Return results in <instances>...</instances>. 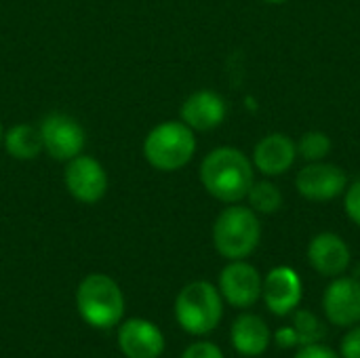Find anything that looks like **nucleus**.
Segmentation results:
<instances>
[{"label": "nucleus", "mask_w": 360, "mask_h": 358, "mask_svg": "<svg viewBox=\"0 0 360 358\" xmlns=\"http://www.w3.org/2000/svg\"><path fill=\"white\" fill-rule=\"evenodd\" d=\"M266 2H272V4H281V2H287V0H266Z\"/></svg>", "instance_id": "a878e982"}, {"label": "nucleus", "mask_w": 360, "mask_h": 358, "mask_svg": "<svg viewBox=\"0 0 360 358\" xmlns=\"http://www.w3.org/2000/svg\"><path fill=\"white\" fill-rule=\"evenodd\" d=\"M205 190L221 203H238L253 186V162L236 148H217L200 165Z\"/></svg>", "instance_id": "f257e3e1"}, {"label": "nucleus", "mask_w": 360, "mask_h": 358, "mask_svg": "<svg viewBox=\"0 0 360 358\" xmlns=\"http://www.w3.org/2000/svg\"><path fill=\"white\" fill-rule=\"evenodd\" d=\"M346 213L356 226H360V179H356L346 192Z\"/></svg>", "instance_id": "5701e85b"}, {"label": "nucleus", "mask_w": 360, "mask_h": 358, "mask_svg": "<svg viewBox=\"0 0 360 358\" xmlns=\"http://www.w3.org/2000/svg\"><path fill=\"white\" fill-rule=\"evenodd\" d=\"M340 357L342 358H360V323L350 327L346 335L340 342Z\"/></svg>", "instance_id": "412c9836"}, {"label": "nucleus", "mask_w": 360, "mask_h": 358, "mask_svg": "<svg viewBox=\"0 0 360 358\" xmlns=\"http://www.w3.org/2000/svg\"><path fill=\"white\" fill-rule=\"evenodd\" d=\"M293 358H342L340 352L331 350L329 346L321 344H310V346H300V350L295 352Z\"/></svg>", "instance_id": "b1692460"}, {"label": "nucleus", "mask_w": 360, "mask_h": 358, "mask_svg": "<svg viewBox=\"0 0 360 358\" xmlns=\"http://www.w3.org/2000/svg\"><path fill=\"white\" fill-rule=\"evenodd\" d=\"M304 295L300 274L289 266H278L268 272L262 285V300L276 317H289L297 310Z\"/></svg>", "instance_id": "0eeeda50"}, {"label": "nucleus", "mask_w": 360, "mask_h": 358, "mask_svg": "<svg viewBox=\"0 0 360 358\" xmlns=\"http://www.w3.org/2000/svg\"><path fill=\"white\" fill-rule=\"evenodd\" d=\"M226 101L215 91H196L181 106V122L192 131H211L226 118Z\"/></svg>", "instance_id": "2eb2a0df"}, {"label": "nucleus", "mask_w": 360, "mask_h": 358, "mask_svg": "<svg viewBox=\"0 0 360 358\" xmlns=\"http://www.w3.org/2000/svg\"><path fill=\"white\" fill-rule=\"evenodd\" d=\"M63 179L70 194L84 205H93L101 200L108 190V175L103 167L95 158L82 154L70 160Z\"/></svg>", "instance_id": "9d476101"}, {"label": "nucleus", "mask_w": 360, "mask_h": 358, "mask_svg": "<svg viewBox=\"0 0 360 358\" xmlns=\"http://www.w3.org/2000/svg\"><path fill=\"white\" fill-rule=\"evenodd\" d=\"M4 146H6V152L13 158H19V160H32V158H36L44 150L40 129H36L32 124H17V127H13L4 135Z\"/></svg>", "instance_id": "f3484780"}, {"label": "nucleus", "mask_w": 360, "mask_h": 358, "mask_svg": "<svg viewBox=\"0 0 360 358\" xmlns=\"http://www.w3.org/2000/svg\"><path fill=\"white\" fill-rule=\"evenodd\" d=\"M331 150V139L323 131H310L306 133L297 143V154H302L308 162L323 160Z\"/></svg>", "instance_id": "aec40b11"}, {"label": "nucleus", "mask_w": 360, "mask_h": 358, "mask_svg": "<svg viewBox=\"0 0 360 358\" xmlns=\"http://www.w3.org/2000/svg\"><path fill=\"white\" fill-rule=\"evenodd\" d=\"M297 156V146L285 133L266 135L253 150V167L264 175H283L287 173Z\"/></svg>", "instance_id": "4468645a"}, {"label": "nucleus", "mask_w": 360, "mask_h": 358, "mask_svg": "<svg viewBox=\"0 0 360 358\" xmlns=\"http://www.w3.org/2000/svg\"><path fill=\"white\" fill-rule=\"evenodd\" d=\"M4 139V133H2V124H0V141Z\"/></svg>", "instance_id": "bb28decb"}, {"label": "nucleus", "mask_w": 360, "mask_h": 358, "mask_svg": "<svg viewBox=\"0 0 360 358\" xmlns=\"http://www.w3.org/2000/svg\"><path fill=\"white\" fill-rule=\"evenodd\" d=\"M323 312L335 327L350 329L360 323V283L352 276H335L325 289Z\"/></svg>", "instance_id": "6e6552de"}, {"label": "nucleus", "mask_w": 360, "mask_h": 358, "mask_svg": "<svg viewBox=\"0 0 360 358\" xmlns=\"http://www.w3.org/2000/svg\"><path fill=\"white\" fill-rule=\"evenodd\" d=\"M80 319L95 329H112L124 317V295L108 274H89L76 289Z\"/></svg>", "instance_id": "f03ea898"}, {"label": "nucleus", "mask_w": 360, "mask_h": 358, "mask_svg": "<svg viewBox=\"0 0 360 358\" xmlns=\"http://www.w3.org/2000/svg\"><path fill=\"white\" fill-rule=\"evenodd\" d=\"M247 198H249L253 211L266 213V215L274 213V211H278L283 207V194L270 181H253V186L249 188Z\"/></svg>", "instance_id": "6ab92c4d"}, {"label": "nucleus", "mask_w": 360, "mask_h": 358, "mask_svg": "<svg viewBox=\"0 0 360 358\" xmlns=\"http://www.w3.org/2000/svg\"><path fill=\"white\" fill-rule=\"evenodd\" d=\"M42 146L55 160H72L84 148V129L65 114H51L40 124Z\"/></svg>", "instance_id": "1a4fd4ad"}, {"label": "nucleus", "mask_w": 360, "mask_h": 358, "mask_svg": "<svg viewBox=\"0 0 360 358\" xmlns=\"http://www.w3.org/2000/svg\"><path fill=\"white\" fill-rule=\"evenodd\" d=\"M293 331L297 338V346H310V344H321L327 335L325 325L321 319L308 310H295L293 312Z\"/></svg>", "instance_id": "a211bd4d"}, {"label": "nucleus", "mask_w": 360, "mask_h": 358, "mask_svg": "<svg viewBox=\"0 0 360 358\" xmlns=\"http://www.w3.org/2000/svg\"><path fill=\"white\" fill-rule=\"evenodd\" d=\"M230 342L240 357H262L272 342L268 323L257 314H240L230 329Z\"/></svg>", "instance_id": "dca6fc26"}, {"label": "nucleus", "mask_w": 360, "mask_h": 358, "mask_svg": "<svg viewBox=\"0 0 360 358\" xmlns=\"http://www.w3.org/2000/svg\"><path fill=\"white\" fill-rule=\"evenodd\" d=\"M350 260V247L342 236L333 232H321L308 245V262L323 276H342L348 270Z\"/></svg>", "instance_id": "ddd939ff"}, {"label": "nucleus", "mask_w": 360, "mask_h": 358, "mask_svg": "<svg viewBox=\"0 0 360 358\" xmlns=\"http://www.w3.org/2000/svg\"><path fill=\"white\" fill-rule=\"evenodd\" d=\"M264 279L255 266L245 260H234L219 274V293L234 308H251L262 298Z\"/></svg>", "instance_id": "423d86ee"}, {"label": "nucleus", "mask_w": 360, "mask_h": 358, "mask_svg": "<svg viewBox=\"0 0 360 358\" xmlns=\"http://www.w3.org/2000/svg\"><path fill=\"white\" fill-rule=\"evenodd\" d=\"M181 358H226L221 348L213 342H196L186 348Z\"/></svg>", "instance_id": "4be33fe9"}, {"label": "nucleus", "mask_w": 360, "mask_h": 358, "mask_svg": "<svg viewBox=\"0 0 360 358\" xmlns=\"http://www.w3.org/2000/svg\"><path fill=\"white\" fill-rule=\"evenodd\" d=\"M262 224L253 209L230 205L226 207L213 226V245L217 253L230 262L247 260L259 245Z\"/></svg>", "instance_id": "20e7f679"}, {"label": "nucleus", "mask_w": 360, "mask_h": 358, "mask_svg": "<svg viewBox=\"0 0 360 358\" xmlns=\"http://www.w3.org/2000/svg\"><path fill=\"white\" fill-rule=\"evenodd\" d=\"M224 317V298L219 289L207 281L186 285L175 300V319L190 335H209Z\"/></svg>", "instance_id": "7ed1b4c3"}, {"label": "nucleus", "mask_w": 360, "mask_h": 358, "mask_svg": "<svg viewBox=\"0 0 360 358\" xmlns=\"http://www.w3.org/2000/svg\"><path fill=\"white\" fill-rule=\"evenodd\" d=\"M194 152L196 137L186 122H162L154 127L143 141V156L158 171H177L186 167Z\"/></svg>", "instance_id": "39448f33"}, {"label": "nucleus", "mask_w": 360, "mask_h": 358, "mask_svg": "<svg viewBox=\"0 0 360 358\" xmlns=\"http://www.w3.org/2000/svg\"><path fill=\"white\" fill-rule=\"evenodd\" d=\"M295 186L300 194L314 203L333 200L346 190V173L331 162H312L297 173Z\"/></svg>", "instance_id": "9b49d317"}, {"label": "nucleus", "mask_w": 360, "mask_h": 358, "mask_svg": "<svg viewBox=\"0 0 360 358\" xmlns=\"http://www.w3.org/2000/svg\"><path fill=\"white\" fill-rule=\"evenodd\" d=\"M274 340H276V344H278L281 348H293V346H297V338H295L293 327H283V329H278Z\"/></svg>", "instance_id": "393cba45"}, {"label": "nucleus", "mask_w": 360, "mask_h": 358, "mask_svg": "<svg viewBox=\"0 0 360 358\" xmlns=\"http://www.w3.org/2000/svg\"><path fill=\"white\" fill-rule=\"evenodd\" d=\"M118 346L127 358H158L165 352V335L152 321L129 319L118 329Z\"/></svg>", "instance_id": "f8f14e48"}]
</instances>
